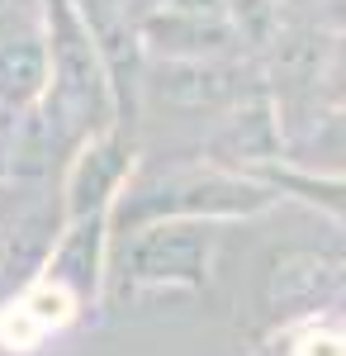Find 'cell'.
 <instances>
[{
	"label": "cell",
	"instance_id": "9c48e42d",
	"mask_svg": "<svg viewBox=\"0 0 346 356\" xmlns=\"http://www.w3.org/2000/svg\"><path fill=\"white\" fill-rule=\"evenodd\" d=\"M33 280H48L57 290H67L85 314L100 309L109 300V219L62 223L53 252Z\"/></svg>",
	"mask_w": 346,
	"mask_h": 356
},
{
	"label": "cell",
	"instance_id": "6da1fadb",
	"mask_svg": "<svg viewBox=\"0 0 346 356\" xmlns=\"http://www.w3.org/2000/svg\"><path fill=\"white\" fill-rule=\"evenodd\" d=\"M38 24L48 43V72H53L38 119L48 124L62 162H72L81 143L119 124V105H114L105 57L95 48L90 24L81 19L76 0H38Z\"/></svg>",
	"mask_w": 346,
	"mask_h": 356
},
{
	"label": "cell",
	"instance_id": "5b68a950",
	"mask_svg": "<svg viewBox=\"0 0 346 356\" xmlns=\"http://www.w3.org/2000/svg\"><path fill=\"white\" fill-rule=\"evenodd\" d=\"M138 176V129L114 124L90 143H81L72 162L57 176V204H62V223L76 219H109L114 200L129 191Z\"/></svg>",
	"mask_w": 346,
	"mask_h": 356
},
{
	"label": "cell",
	"instance_id": "52a82bcc",
	"mask_svg": "<svg viewBox=\"0 0 346 356\" xmlns=\"http://www.w3.org/2000/svg\"><path fill=\"white\" fill-rule=\"evenodd\" d=\"M199 162L218 171H238V176H261L266 166L285 162V129L266 90L242 100L238 110H228L213 124L199 147Z\"/></svg>",
	"mask_w": 346,
	"mask_h": 356
},
{
	"label": "cell",
	"instance_id": "7c38bea8",
	"mask_svg": "<svg viewBox=\"0 0 346 356\" xmlns=\"http://www.w3.org/2000/svg\"><path fill=\"white\" fill-rule=\"evenodd\" d=\"M256 181H266L280 200H299V204L318 209L322 219H332L346 233V171L342 176H318V171H299L290 162H275Z\"/></svg>",
	"mask_w": 346,
	"mask_h": 356
},
{
	"label": "cell",
	"instance_id": "e0dca14e",
	"mask_svg": "<svg viewBox=\"0 0 346 356\" xmlns=\"http://www.w3.org/2000/svg\"><path fill=\"white\" fill-rule=\"evenodd\" d=\"M275 10H280V19H313L318 0H275Z\"/></svg>",
	"mask_w": 346,
	"mask_h": 356
},
{
	"label": "cell",
	"instance_id": "ba28073f",
	"mask_svg": "<svg viewBox=\"0 0 346 356\" xmlns=\"http://www.w3.org/2000/svg\"><path fill=\"white\" fill-rule=\"evenodd\" d=\"M48 43L38 10H24L19 0H0V110L24 114L38 110L48 95Z\"/></svg>",
	"mask_w": 346,
	"mask_h": 356
},
{
	"label": "cell",
	"instance_id": "9a60e30c",
	"mask_svg": "<svg viewBox=\"0 0 346 356\" xmlns=\"http://www.w3.org/2000/svg\"><path fill=\"white\" fill-rule=\"evenodd\" d=\"M346 105V33L332 38V62H327V81H322V110Z\"/></svg>",
	"mask_w": 346,
	"mask_h": 356
},
{
	"label": "cell",
	"instance_id": "277c9868",
	"mask_svg": "<svg viewBox=\"0 0 346 356\" xmlns=\"http://www.w3.org/2000/svg\"><path fill=\"white\" fill-rule=\"evenodd\" d=\"M346 304V252L318 243L275 247L261 271V318L266 332L299 328L313 318H332Z\"/></svg>",
	"mask_w": 346,
	"mask_h": 356
},
{
	"label": "cell",
	"instance_id": "3957f363",
	"mask_svg": "<svg viewBox=\"0 0 346 356\" xmlns=\"http://www.w3.org/2000/svg\"><path fill=\"white\" fill-rule=\"evenodd\" d=\"M218 223H147L109 243V300L147 290H209L218 261Z\"/></svg>",
	"mask_w": 346,
	"mask_h": 356
},
{
	"label": "cell",
	"instance_id": "4fadbf2b",
	"mask_svg": "<svg viewBox=\"0 0 346 356\" xmlns=\"http://www.w3.org/2000/svg\"><path fill=\"white\" fill-rule=\"evenodd\" d=\"M285 162L299 171H318V176H342L346 171V105H332L313 119V129L285 152Z\"/></svg>",
	"mask_w": 346,
	"mask_h": 356
},
{
	"label": "cell",
	"instance_id": "d6986e66",
	"mask_svg": "<svg viewBox=\"0 0 346 356\" xmlns=\"http://www.w3.org/2000/svg\"><path fill=\"white\" fill-rule=\"evenodd\" d=\"M5 195H10V191H5Z\"/></svg>",
	"mask_w": 346,
	"mask_h": 356
},
{
	"label": "cell",
	"instance_id": "ac0fdd59",
	"mask_svg": "<svg viewBox=\"0 0 346 356\" xmlns=\"http://www.w3.org/2000/svg\"><path fill=\"white\" fill-rule=\"evenodd\" d=\"M342 356H346V318H342Z\"/></svg>",
	"mask_w": 346,
	"mask_h": 356
},
{
	"label": "cell",
	"instance_id": "8992f818",
	"mask_svg": "<svg viewBox=\"0 0 346 356\" xmlns=\"http://www.w3.org/2000/svg\"><path fill=\"white\" fill-rule=\"evenodd\" d=\"M142 90H152L166 110L181 114H223L242 100L261 95V57H218V62H147Z\"/></svg>",
	"mask_w": 346,
	"mask_h": 356
},
{
	"label": "cell",
	"instance_id": "5bb4252c",
	"mask_svg": "<svg viewBox=\"0 0 346 356\" xmlns=\"http://www.w3.org/2000/svg\"><path fill=\"white\" fill-rule=\"evenodd\" d=\"M285 356H342V318H313V323H299V328L280 332L275 337Z\"/></svg>",
	"mask_w": 346,
	"mask_h": 356
},
{
	"label": "cell",
	"instance_id": "7a4b0ae2",
	"mask_svg": "<svg viewBox=\"0 0 346 356\" xmlns=\"http://www.w3.org/2000/svg\"><path fill=\"white\" fill-rule=\"evenodd\" d=\"M280 204V195L256 176L218 171L209 162H186L142 176L138 171L129 191L114 200L109 209V243L129 238L147 223H238V219H261Z\"/></svg>",
	"mask_w": 346,
	"mask_h": 356
},
{
	"label": "cell",
	"instance_id": "30bf717a",
	"mask_svg": "<svg viewBox=\"0 0 346 356\" xmlns=\"http://www.w3.org/2000/svg\"><path fill=\"white\" fill-rule=\"evenodd\" d=\"M138 43L147 62H218V57H252L242 33L223 15H181V10H157L142 19Z\"/></svg>",
	"mask_w": 346,
	"mask_h": 356
},
{
	"label": "cell",
	"instance_id": "2e32d148",
	"mask_svg": "<svg viewBox=\"0 0 346 356\" xmlns=\"http://www.w3.org/2000/svg\"><path fill=\"white\" fill-rule=\"evenodd\" d=\"M161 10H181V15H223L228 19V0H166ZM233 24V19H228Z\"/></svg>",
	"mask_w": 346,
	"mask_h": 356
},
{
	"label": "cell",
	"instance_id": "8fae6325",
	"mask_svg": "<svg viewBox=\"0 0 346 356\" xmlns=\"http://www.w3.org/2000/svg\"><path fill=\"white\" fill-rule=\"evenodd\" d=\"M81 318H85V309L67 290H57L48 280H28L24 290L0 300V352L28 356V352H38L48 337L81 323Z\"/></svg>",
	"mask_w": 346,
	"mask_h": 356
},
{
	"label": "cell",
	"instance_id": "ffe728a7",
	"mask_svg": "<svg viewBox=\"0 0 346 356\" xmlns=\"http://www.w3.org/2000/svg\"><path fill=\"white\" fill-rule=\"evenodd\" d=\"M0 114H5V110H0Z\"/></svg>",
	"mask_w": 346,
	"mask_h": 356
},
{
	"label": "cell",
	"instance_id": "44dd1931",
	"mask_svg": "<svg viewBox=\"0 0 346 356\" xmlns=\"http://www.w3.org/2000/svg\"><path fill=\"white\" fill-rule=\"evenodd\" d=\"M342 309H346V304H342Z\"/></svg>",
	"mask_w": 346,
	"mask_h": 356
}]
</instances>
